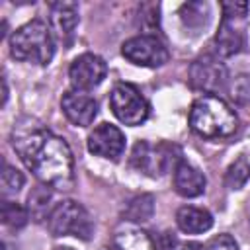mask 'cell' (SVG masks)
Listing matches in <instances>:
<instances>
[{"label": "cell", "mask_w": 250, "mask_h": 250, "mask_svg": "<svg viewBox=\"0 0 250 250\" xmlns=\"http://www.w3.org/2000/svg\"><path fill=\"white\" fill-rule=\"evenodd\" d=\"M23 182H25V178L20 170H16L10 164L4 166V172H2V193H4V197L6 195H16L23 188Z\"/></svg>", "instance_id": "cell-22"}, {"label": "cell", "mask_w": 250, "mask_h": 250, "mask_svg": "<svg viewBox=\"0 0 250 250\" xmlns=\"http://www.w3.org/2000/svg\"><path fill=\"white\" fill-rule=\"evenodd\" d=\"M154 213V199L152 195H139L135 199L129 201L127 209H125V219L131 223H145L152 217Z\"/></svg>", "instance_id": "cell-17"}, {"label": "cell", "mask_w": 250, "mask_h": 250, "mask_svg": "<svg viewBox=\"0 0 250 250\" xmlns=\"http://www.w3.org/2000/svg\"><path fill=\"white\" fill-rule=\"evenodd\" d=\"M182 21L186 27H203L209 20V6L205 2H189L184 4L180 10Z\"/></svg>", "instance_id": "cell-19"}, {"label": "cell", "mask_w": 250, "mask_h": 250, "mask_svg": "<svg viewBox=\"0 0 250 250\" xmlns=\"http://www.w3.org/2000/svg\"><path fill=\"white\" fill-rule=\"evenodd\" d=\"M205 176L193 164L180 160L174 168V189L182 197H197L205 191Z\"/></svg>", "instance_id": "cell-13"}, {"label": "cell", "mask_w": 250, "mask_h": 250, "mask_svg": "<svg viewBox=\"0 0 250 250\" xmlns=\"http://www.w3.org/2000/svg\"><path fill=\"white\" fill-rule=\"evenodd\" d=\"M250 180V162L240 156L238 160H234L229 170H227V176H225V184L229 189H240L246 186V182Z\"/></svg>", "instance_id": "cell-20"}, {"label": "cell", "mask_w": 250, "mask_h": 250, "mask_svg": "<svg viewBox=\"0 0 250 250\" xmlns=\"http://www.w3.org/2000/svg\"><path fill=\"white\" fill-rule=\"evenodd\" d=\"M12 146L33 176L49 188L68 191L74 186V158L68 143L35 119H20L10 135Z\"/></svg>", "instance_id": "cell-1"}, {"label": "cell", "mask_w": 250, "mask_h": 250, "mask_svg": "<svg viewBox=\"0 0 250 250\" xmlns=\"http://www.w3.org/2000/svg\"><path fill=\"white\" fill-rule=\"evenodd\" d=\"M121 55L137 64V66H148L156 68L168 62L170 53L166 45L156 37V35H135L121 45Z\"/></svg>", "instance_id": "cell-8"}, {"label": "cell", "mask_w": 250, "mask_h": 250, "mask_svg": "<svg viewBox=\"0 0 250 250\" xmlns=\"http://www.w3.org/2000/svg\"><path fill=\"white\" fill-rule=\"evenodd\" d=\"M229 92L236 104H248L250 102V74H238L230 82Z\"/></svg>", "instance_id": "cell-23"}, {"label": "cell", "mask_w": 250, "mask_h": 250, "mask_svg": "<svg viewBox=\"0 0 250 250\" xmlns=\"http://www.w3.org/2000/svg\"><path fill=\"white\" fill-rule=\"evenodd\" d=\"M111 250H156L152 238L135 225H123L111 238Z\"/></svg>", "instance_id": "cell-15"}, {"label": "cell", "mask_w": 250, "mask_h": 250, "mask_svg": "<svg viewBox=\"0 0 250 250\" xmlns=\"http://www.w3.org/2000/svg\"><path fill=\"white\" fill-rule=\"evenodd\" d=\"M176 225L186 234H201L213 227V215L207 209L184 205L176 213Z\"/></svg>", "instance_id": "cell-14"}, {"label": "cell", "mask_w": 250, "mask_h": 250, "mask_svg": "<svg viewBox=\"0 0 250 250\" xmlns=\"http://www.w3.org/2000/svg\"><path fill=\"white\" fill-rule=\"evenodd\" d=\"M107 74V66L105 61L94 53H82L78 55L68 68V78L74 90H82L88 92L92 88H96L98 84L104 82Z\"/></svg>", "instance_id": "cell-10"}, {"label": "cell", "mask_w": 250, "mask_h": 250, "mask_svg": "<svg viewBox=\"0 0 250 250\" xmlns=\"http://www.w3.org/2000/svg\"><path fill=\"white\" fill-rule=\"evenodd\" d=\"M104 250H107V248H104Z\"/></svg>", "instance_id": "cell-27"}, {"label": "cell", "mask_w": 250, "mask_h": 250, "mask_svg": "<svg viewBox=\"0 0 250 250\" xmlns=\"http://www.w3.org/2000/svg\"><path fill=\"white\" fill-rule=\"evenodd\" d=\"M189 127L203 139H225L238 129V117L223 98L205 94L189 109Z\"/></svg>", "instance_id": "cell-2"}, {"label": "cell", "mask_w": 250, "mask_h": 250, "mask_svg": "<svg viewBox=\"0 0 250 250\" xmlns=\"http://www.w3.org/2000/svg\"><path fill=\"white\" fill-rule=\"evenodd\" d=\"M49 201H51V189L49 186H37L31 193H29V213L31 217H37L39 219H47V207H49Z\"/></svg>", "instance_id": "cell-21"}, {"label": "cell", "mask_w": 250, "mask_h": 250, "mask_svg": "<svg viewBox=\"0 0 250 250\" xmlns=\"http://www.w3.org/2000/svg\"><path fill=\"white\" fill-rule=\"evenodd\" d=\"M203 250H238V244L230 234H217L205 244Z\"/></svg>", "instance_id": "cell-24"}, {"label": "cell", "mask_w": 250, "mask_h": 250, "mask_svg": "<svg viewBox=\"0 0 250 250\" xmlns=\"http://www.w3.org/2000/svg\"><path fill=\"white\" fill-rule=\"evenodd\" d=\"M109 107L121 123L131 125V127L145 123L150 111L141 92L133 84H127V82H119L113 86L109 94Z\"/></svg>", "instance_id": "cell-7"}, {"label": "cell", "mask_w": 250, "mask_h": 250, "mask_svg": "<svg viewBox=\"0 0 250 250\" xmlns=\"http://www.w3.org/2000/svg\"><path fill=\"white\" fill-rule=\"evenodd\" d=\"M6 100H8V84L6 78L2 76V105H6Z\"/></svg>", "instance_id": "cell-25"}, {"label": "cell", "mask_w": 250, "mask_h": 250, "mask_svg": "<svg viewBox=\"0 0 250 250\" xmlns=\"http://www.w3.org/2000/svg\"><path fill=\"white\" fill-rule=\"evenodd\" d=\"M88 150L107 160H119L125 150V135L111 123H100L88 135Z\"/></svg>", "instance_id": "cell-11"}, {"label": "cell", "mask_w": 250, "mask_h": 250, "mask_svg": "<svg viewBox=\"0 0 250 250\" xmlns=\"http://www.w3.org/2000/svg\"><path fill=\"white\" fill-rule=\"evenodd\" d=\"M61 109L64 117L76 127H88L98 115V102L94 96L82 90H68L61 98Z\"/></svg>", "instance_id": "cell-12"}, {"label": "cell", "mask_w": 250, "mask_h": 250, "mask_svg": "<svg viewBox=\"0 0 250 250\" xmlns=\"http://www.w3.org/2000/svg\"><path fill=\"white\" fill-rule=\"evenodd\" d=\"M57 250H72V248H57Z\"/></svg>", "instance_id": "cell-26"}, {"label": "cell", "mask_w": 250, "mask_h": 250, "mask_svg": "<svg viewBox=\"0 0 250 250\" xmlns=\"http://www.w3.org/2000/svg\"><path fill=\"white\" fill-rule=\"evenodd\" d=\"M174 152H180L176 145H168V143L150 145L146 141H139L131 152V166L146 176L156 178L166 174L170 166L176 168V164L182 160L180 156H174Z\"/></svg>", "instance_id": "cell-6"}, {"label": "cell", "mask_w": 250, "mask_h": 250, "mask_svg": "<svg viewBox=\"0 0 250 250\" xmlns=\"http://www.w3.org/2000/svg\"><path fill=\"white\" fill-rule=\"evenodd\" d=\"M189 84L193 90L215 96L227 84V68L223 62H219V59L203 55L189 66Z\"/></svg>", "instance_id": "cell-9"}, {"label": "cell", "mask_w": 250, "mask_h": 250, "mask_svg": "<svg viewBox=\"0 0 250 250\" xmlns=\"http://www.w3.org/2000/svg\"><path fill=\"white\" fill-rule=\"evenodd\" d=\"M10 53L21 62H33L41 66L49 64L55 55V37L51 27L41 20H33L18 27L10 35Z\"/></svg>", "instance_id": "cell-3"}, {"label": "cell", "mask_w": 250, "mask_h": 250, "mask_svg": "<svg viewBox=\"0 0 250 250\" xmlns=\"http://www.w3.org/2000/svg\"><path fill=\"white\" fill-rule=\"evenodd\" d=\"M248 2H221L223 18L215 35V47L221 57H232L246 45Z\"/></svg>", "instance_id": "cell-4"}, {"label": "cell", "mask_w": 250, "mask_h": 250, "mask_svg": "<svg viewBox=\"0 0 250 250\" xmlns=\"http://www.w3.org/2000/svg\"><path fill=\"white\" fill-rule=\"evenodd\" d=\"M27 219H29V211L23 205H20L16 201H10V199L2 201V223L8 229L20 230L21 227H25Z\"/></svg>", "instance_id": "cell-18"}, {"label": "cell", "mask_w": 250, "mask_h": 250, "mask_svg": "<svg viewBox=\"0 0 250 250\" xmlns=\"http://www.w3.org/2000/svg\"><path fill=\"white\" fill-rule=\"evenodd\" d=\"M47 229L53 236H76L80 240H88L94 225L88 211L78 201L62 199L49 211Z\"/></svg>", "instance_id": "cell-5"}, {"label": "cell", "mask_w": 250, "mask_h": 250, "mask_svg": "<svg viewBox=\"0 0 250 250\" xmlns=\"http://www.w3.org/2000/svg\"><path fill=\"white\" fill-rule=\"evenodd\" d=\"M51 23L61 39L70 37L78 25V4L76 2H53Z\"/></svg>", "instance_id": "cell-16"}]
</instances>
